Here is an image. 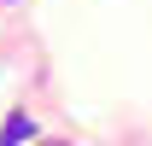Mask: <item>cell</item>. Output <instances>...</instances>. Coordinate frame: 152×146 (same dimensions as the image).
Listing matches in <instances>:
<instances>
[{
	"label": "cell",
	"instance_id": "1",
	"mask_svg": "<svg viewBox=\"0 0 152 146\" xmlns=\"http://www.w3.org/2000/svg\"><path fill=\"white\" fill-rule=\"evenodd\" d=\"M29 134H35V117H29V111H12L6 128H0V146H23Z\"/></svg>",
	"mask_w": 152,
	"mask_h": 146
}]
</instances>
